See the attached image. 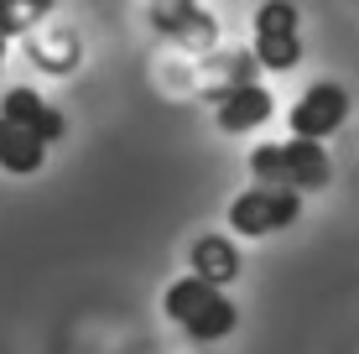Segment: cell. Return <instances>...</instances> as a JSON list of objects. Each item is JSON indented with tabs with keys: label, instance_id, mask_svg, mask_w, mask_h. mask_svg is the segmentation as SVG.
I'll use <instances>...</instances> for the list:
<instances>
[{
	"label": "cell",
	"instance_id": "7c38bea8",
	"mask_svg": "<svg viewBox=\"0 0 359 354\" xmlns=\"http://www.w3.org/2000/svg\"><path fill=\"white\" fill-rule=\"evenodd\" d=\"M53 16H57V0H0V36L21 42L27 32H36Z\"/></svg>",
	"mask_w": 359,
	"mask_h": 354
},
{
	"label": "cell",
	"instance_id": "3957f363",
	"mask_svg": "<svg viewBox=\"0 0 359 354\" xmlns=\"http://www.w3.org/2000/svg\"><path fill=\"white\" fill-rule=\"evenodd\" d=\"M250 57L261 73H292L307 57L302 42V11L292 0H261L250 16Z\"/></svg>",
	"mask_w": 359,
	"mask_h": 354
},
{
	"label": "cell",
	"instance_id": "ba28073f",
	"mask_svg": "<svg viewBox=\"0 0 359 354\" xmlns=\"http://www.w3.org/2000/svg\"><path fill=\"white\" fill-rule=\"evenodd\" d=\"M0 115L16 120V125H27L42 146H57L68 136V115L57 104H47L36 89H27V83H16V89H0Z\"/></svg>",
	"mask_w": 359,
	"mask_h": 354
},
{
	"label": "cell",
	"instance_id": "52a82bcc",
	"mask_svg": "<svg viewBox=\"0 0 359 354\" xmlns=\"http://www.w3.org/2000/svg\"><path fill=\"white\" fill-rule=\"evenodd\" d=\"M146 16H151V32L162 42H177L188 53H208L219 42V16L203 0H151Z\"/></svg>",
	"mask_w": 359,
	"mask_h": 354
},
{
	"label": "cell",
	"instance_id": "30bf717a",
	"mask_svg": "<svg viewBox=\"0 0 359 354\" xmlns=\"http://www.w3.org/2000/svg\"><path fill=\"white\" fill-rule=\"evenodd\" d=\"M188 271L203 276V282H214V287H234L245 276V261H240L234 235H198L193 250H188Z\"/></svg>",
	"mask_w": 359,
	"mask_h": 354
},
{
	"label": "cell",
	"instance_id": "9c48e42d",
	"mask_svg": "<svg viewBox=\"0 0 359 354\" xmlns=\"http://www.w3.org/2000/svg\"><path fill=\"white\" fill-rule=\"evenodd\" d=\"M21 42H27V57L42 73H53V79H63V73H73L83 63V42H79V32L73 27H63V21H42V27L36 32H27L21 36Z\"/></svg>",
	"mask_w": 359,
	"mask_h": 354
},
{
	"label": "cell",
	"instance_id": "5b68a950",
	"mask_svg": "<svg viewBox=\"0 0 359 354\" xmlns=\"http://www.w3.org/2000/svg\"><path fill=\"white\" fill-rule=\"evenodd\" d=\"M349 109H354V100H349L344 83L318 79V83H307V89L287 104V130H292V136H307V141H328V136L344 130Z\"/></svg>",
	"mask_w": 359,
	"mask_h": 354
},
{
	"label": "cell",
	"instance_id": "4fadbf2b",
	"mask_svg": "<svg viewBox=\"0 0 359 354\" xmlns=\"http://www.w3.org/2000/svg\"><path fill=\"white\" fill-rule=\"evenodd\" d=\"M6 53H11V36H0V63H6Z\"/></svg>",
	"mask_w": 359,
	"mask_h": 354
},
{
	"label": "cell",
	"instance_id": "6da1fadb",
	"mask_svg": "<svg viewBox=\"0 0 359 354\" xmlns=\"http://www.w3.org/2000/svg\"><path fill=\"white\" fill-rule=\"evenodd\" d=\"M162 313L193 344H219V339H229L240 328V302L229 297V287H214L193 271L162 287Z\"/></svg>",
	"mask_w": 359,
	"mask_h": 354
},
{
	"label": "cell",
	"instance_id": "8992f818",
	"mask_svg": "<svg viewBox=\"0 0 359 354\" xmlns=\"http://www.w3.org/2000/svg\"><path fill=\"white\" fill-rule=\"evenodd\" d=\"M208 104H214V125L224 130V136H255V130H266L271 120H276V94H271L261 79L208 89Z\"/></svg>",
	"mask_w": 359,
	"mask_h": 354
},
{
	"label": "cell",
	"instance_id": "5bb4252c",
	"mask_svg": "<svg viewBox=\"0 0 359 354\" xmlns=\"http://www.w3.org/2000/svg\"><path fill=\"white\" fill-rule=\"evenodd\" d=\"M0 68H6V63H0Z\"/></svg>",
	"mask_w": 359,
	"mask_h": 354
},
{
	"label": "cell",
	"instance_id": "7a4b0ae2",
	"mask_svg": "<svg viewBox=\"0 0 359 354\" xmlns=\"http://www.w3.org/2000/svg\"><path fill=\"white\" fill-rule=\"evenodd\" d=\"M255 182H271V188H297L307 193H323L333 188V156L323 141H307V136H287V141H266V146H250L245 156Z\"/></svg>",
	"mask_w": 359,
	"mask_h": 354
},
{
	"label": "cell",
	"instance_id": "8fae6325",
	"mask_svg": "<svg viewBox=\"0 0 359 354\" xmlns=\"http://www.w3.org/2000/svg\"><path fill=\"white\" fill-rule=\"evenodd\" d=\"M47 167V146L32 136L27 125H16V120L0 115V172L11 177H36Z\"/></svg>",
	"mask_w": 359,
	"mask_h": 354
},
{
	"label": "cell",
	"instance_id": "277c9868",
	"mask_svg": "<svg viewBox=\"0 0 359 354\" xmlns=\"http://www.w3.org/2000/svg\"><path fill=\"white\" fill-rule=\"evenodd\" d=\"M224 219H229L234 240H271V235H281V229H292L297 219H302V193L255 182V188H245V193L229 198Z\"/></svg>",
	"mask_w": 359,
	"mask_h": 354
}]
</instances>
